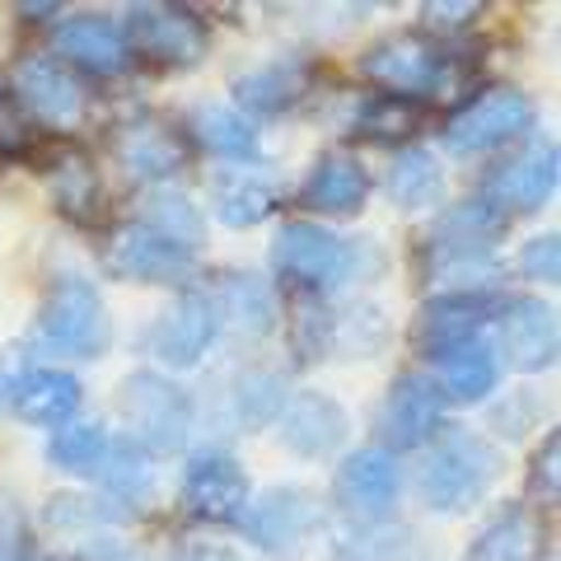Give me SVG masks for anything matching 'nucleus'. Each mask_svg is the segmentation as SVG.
I'll list each match as a JSON object with an SVG mask.
<instances>
[{"label": "nucleus", "mask_w": 561, "mask_h": 561, "mask_svg": "<svg viewBox=\"0 0 561 561\" xmlns=\"http://www.w3.org/2000/svg\"><path fill=\"white\" fill-rule=\"evenodd\" d=\"M431 379H435V389L445 393V402H482L496 393V383H501V356L491 342L472 337L463 346L440 351Z\"/></svg>", "instance_id": "nucleus-23"}, {"label": "nucleus", "mask_w": 561, "mask_h": 561, "mask_svg": "<svg viewBox=\"0 0 561 561\" xmlns=\"http://www.w3.org/2000/svg\"><path fill=\"white\" fill-rule=\"evenodd\" d=\"M398 459L389 449H356L346 454L337 478H332V501L342 505V515H351L356 524H379L383 515L393 511L398 501Z\"/></svg>", "instance_id": "nucleus-14"}, {"label": "nucleus", "mask_w": 561, "mask_h": 561, "mask_svg": "<svg viewBox=\"0 0 561 561\" xmlns=\"http://www.w3.org/2000/svg\"><path fill=\"white\" fill-rule=\"evenodd\" d=\"M491 300L486 295H435L416 319V346L426 356H440L449 346H463L472 337H482V328L491 323Z\"/></svg>", "instance_id": "nucleus-22"}, {"label": "nucleus", "mask_w": 561, "mask_h": 561, "mask_svg": "<svg viewBox=\"0 0 561 561\" xmlns=\"http://www.w3.org/2000/svg\"><path fill=\"white\" fill-rule=\"evenodd\" d=\"M440 416H445V393L435 389V379L426 370H408L393 379L389 398L379 408V449H421L435 440L440 431Z\"/></svg>", "instance_id": "nucleus-11"}, {"label": "nucleus", "mask_w": 561, "mask_h": 561, "mask_svg": "<svg viewBox=\"0 0 561 561\" xmlns=\"http://www.w3.org/2000/svg\"><path fill=\"white\" fill-rule=\"evenodd\" d=\"M80 408V379L51 365H24V375L14 379V389L5 398V412H14L28 426H66Z\"/></svg>", "instance_id": "nucleus-20"}, {"label": "nucleus", "mask_w": 561, "mask_h": 561, "mask_svg": "<svg viewBox=\"0 0 561 561\" xmlns=\"http://www.w3.org/2000/svg\"><path fill=\"white\" fill-rule=\"evenodd\" d=\"M220 337V319H216V305H210L206 290H183L160 319L146 328V351L154 360L173 365V370H187L197 365L210 342Z\"/></svg>", "instance_id": "nucleus-13"}, {"label": "nucleus", "mask_w": 561, "mask_h": 561, "mask_svg": "<svg viewBox=\"0 0 561 561\" xmlns=\"http://www.w3.org/2000/svg\"><path fill=\"white\" fill-rule=\"evenodd\" d=\"M534 557H538V519L529 505L515 501L501 505L463 552V561H534Z\"/></svg>", "instance_id": "nucleus-28"}, {"label": "nucleus", "mask_w": 561, "mask_h": 561, "mask_svg": "<svg viewBox=\"0 0 561 561\" xmlns=\"http://www.w3.org/2000/svg\"><path fill=\"white\" fill-rule=\"evenodd\" d=\"M557 192V140L548 136H529L515 154L486 173V183L478 197H486L501 216H529Z\"/></svg>", "instance_id": "nucleus-10"}, {"label": "nucleus", "mask_w": 561, "mask_h": 561, "mask_svg": "<svg viewBox=\"0 0 561 561\" xmlns=\"http://www.w3.org/2000/svg\"><path fill=\"white\" fill-rule=\"evenodd\" d=\"M94 482L103 486V496L113 505H122V515L131 511H146L154 501V468H150V454L131 445V440H108L103 459L94 468Z\"/></svg>", "instance_id": "nucleus-25"}, {"label": "nucleus", "mask_w": 561, "mask_h": 561, "mask_svg": "<svg viewBox=\"0 0 561 561\" xmlns=\"http://www.w3.org/2000/svg\"><path fill=\"white\" fill-rule=\"evenodd\" d=\"M313 524H319V501H313L305 486H272V491H262L257 501H249L239 529L262 557L300 561L313 538Z\"/></svg>", "instance_id": "nucleus-8"}, {"label": "nucleus", "mask_w": 561, "mask_h": 561, "mask_svg": "<svg viewBox=\"0 0 561 561\" xmlns=\"http://www.w3.org/2000/svg\"><path fill=\"white\" fill-rule=\"evenodd\" d=\"M370 197V169H365L356 154H323L319 164L309 169V179L300 187V202L319 216H351Z\"/></svg>", "instance_id": "nucleus-24"}, {"label": "nucleus", "mask_w": 561, "mask_h": 561, "mask_svg": "<svg viewBox=\"0 0 561 561\" xmlns=\"http://www.w3.org/2000/svg\"><path fill=\"white\" fill-rule=\"evenodd\" d=\"M305 94H309V66L305 61H272V66H257V70H249V76L234 80L239 113L249 108L253 117L290 113Z\"/></svg>", "instance_id": "nucleus-26"}, {"label": "nucleus", "mask_w": 561, "mask_h": 561, "mask_svg": "<svg viewBox=\"0 0 561 561\" xmlns=\"http://www.w3.org/2000/svg\"><path fill=\"white\" fill-rule=\"evenodd\" d=\"M20 375H24V351H5V356H0V408H5V398Z\"/></svg>", "instance_id": "nucleus-42"}, {"label": "nucleus", "mask_w": 561, "mask_h": 561, "mask_svg": "<svg viewBox=\"0 0 561 561\" xmlns=\"http://www.w3.org/2000/svg\"><path fill=\"white\" fill-rule=\"evenodd\" d=\"M337 561H435V557L421 548V538L412 529H379L370 538L342 542Z\"/></svg>", "instance_id": "nucleus-38"}, {"label": "nucleus", "mask_w": 561, "mask_h": 561, "mask_svg": "<svg viewBox=\"0 0 561 561\" xmlns=\"http://www.w3.org/2000/svg\"><path fill=\"white\" fill-rule=\"evenodd\" d=\"M286 379H280V370H267V365H249L234 389H230V416L234 426L243 431H257V426H272V421L280 416V408H286Z\"/></svg>", "instance_id": "nucleus-33"}, {"label": "nucleus", "mask_w": 561, "mask_h": 561, "mask_svg": "<svg viewBox=\"0 0 561 561\" xmlns=\"http://www.w3.org/2000/svg\"><path fill=\"white\" fill-rule=\"evenodd\" d=\"M57 51H61V66H76L84 76H117L127 70L131 51L122 28L108 20V14H76L57 28Z\"/></svg>", "instance_id": "nucleus-21"}, {"label": "nucleus", "mask_w": 561, "mask_h": 561, "mask_svg": "<svg viewBox=\"0 0 561 561\" xmlns=\"http://www.w3.org/2000/svg\"><path fill=\"white\" fill-rule=\"evenodd\" d=\"M117 412L127 421V440L146 454H179L192 431V398L154 370H136L122 379Z\"/></svg>", "instance_id": "nucleus-4"}, {"label": "nucleus", "mask_w": 561, "mask_h": 561, "mask_svg": "<svg viewBox=\"0 0 561 561\" xmlns=\"http://www.w3.org/2000/svg\"><path fill=\"white\" fill-rule=\"evenodd\" d=\"M113 435L90 421H76V426H57V435L47 440V463L61 472H80V478H94V468L103 459Z\"/></svg>", "instance_id": "nucleus-36"}, {"label": "nucleus", "mask_w": 561, "mask_h": 561, "mask_svg": "<svg viewBox=\"0 0 561 561\" xmlns=\"http://www.w3.org/2000/svg\"><path fill=\"white\" fill-rule=\"evenodd\" d=\"M496 328H501V351L505 365L519 375H538L557 360V313L542 305L538 295H511L496 305Z\"/></svg>", "instance_id": "nucleus-16"}, {"label": "nucleus", "mask_w": 561, "mask_h": 561, "mask_svg": "<svg viewBox=\"0 0 561 561\" xmlns=\"http://www.w3.org/2000/svg\"><path fill=\"white\" fill-rule=\"evenodd\" d=\"M346 408L332 393H295L286 398V408L276 416V435L280 445L300 459H328L346 445Z\"/></svg>", "instance_id": "nucleus-18"}, {"label": "nucleus", "mask_w": 561, "mask_h": 561, "mask_svg": "<svg viewBox=\"0 0 561 561\" xmlns=\"http://www.w3.org/2000/svg\"><path fill=\"white\" fill-rule=\"evenodd\" d=\"M356 127L370 140H408V136H416L421 127H426V103L398 99V94H375L356 113Z\"/></svg>", "instance_id": "nucleus-35"}, {"label": "nucleus", "mask_w": 561, "mask_h": 561, "mask_svg": "<svg viewBox=\"0 0 561 561\" xmlns=\"http://www.w3.org/2000/svg\"><path fill=\"white\" fill-rule=\"evenodd\" d=\"M28 561H43V557H28Z\"/></svg>", "instance_id": "nucleus-45"}, {"label": "nucleus", "mask_w": 561, "mask_h": 561, "mask_svg": "<svg viewBox=\"0 0 561 561\" xmlns=\"http://www.w3.org/2000/svg\"><path fill=\"white\" fill-rule=\"evenodd\" d=\"M519 272L529 280H542V286H552L561 276V249H557V234H542V239H529L519 249Z\"/></svg>", "instance_id": "nucleus-40"}, {"label": "nucleus", "mask_w": 561, "mask_h": 561, "mask_svg": "<svg viewBox=\"0 0 561 561\" xmlns=\"http://www.w3.org/2000/svg\"><path fill=\"white\" fill-rule=\"evenodd\" d=\"M51 173V197L57 210L70 216L76 225H94L99 220V169L90 164V154H80L76 146H57V154L47 160Z\"/></svg>", "instance_id": "nucleus-30"}, {"label": "nucleus", "mask_w": 561, "mask_h": 561, "mask_svg": "<svg viewBox=\"0 0 561 561\" xmlns=\"http://www.w3.org/2000/svg\"><path fill=\"white\" fill-rule=\"evenodd\" d=\"M511 230V216H501L486 197H468L459 206H445L435 216L426 243H449V249H472V253H496V239Z\"/></svg>", "instance_id": "nucleus-27"}, {"label": "nucleus", "mask_w": 561, "mask_h": 561, "mask_svg": "<svg viewBox=\"0 0 561 561\" xmlns=\"http://www.w3.org/2000/svg\"><path fill=\"white\" fill-rule=\"evenodd\" d=\"M108 146L117 154V164L140 183H169L173 173L187 169V136L179 127H169V122L150 117V113L113 127Z\"/></svg>", "instance_id": "nucleus-15"}, {"label": "nucleus", "mask_w": 561, "mask_h": 561, "mask_svg": "<svg viewBox=\"0 0 561 561\" xmlns=\"http://www.w3.org/2000/svg\"><path fill=\"white\" fill-rule=\"evenodd\" d=\"M140 225H150L154 234H164L169 243H179V249H187V253H197V243L206 234L202 210L173 187H150L146 192V202H140Z\"/></svg>", "instance_id": "nucleus-34"}, {"label": "nucleus", "mask_w": 561, "mask_h": 561, "mask_svg": "<svg viewBox=\"0 0 561 561\" xmlns=\"http://www.w3.org/2000/svg\"><path fill=\"white\" fill-rule=\"evenodd\" d=\"M389 202L398 210H431L445 202V169L431 150H398L389 164Z\"/></svg>", "instance_id": "nucleus-31"}, {"label": "nucleus", "mask_w": 561, "mask_h": 561, "mask_svg": "<svg viewBox=\"0 0 561 561\" xmlns=\"http://www.w3.org/2000/svg\"><path fill=\"white\" fill-rule=\"evenodd\" d=\"M183 505L202 524H239L249 511V472L225 449L192 454L183 472Z\"/></svg>", "instance_id": "nucleus-12"}, {"label": "nucleus", "mask_w": 561, "mask_h": 561, "mask_svg": "<svg viewBox=\"0 0 561 561\" xmlns=\"http://www.w3.org/2000/svg\"><path fill=\"white\" fill-rule=\"evenodd\" d=\"M38 342L57 356H80L94 360L113 342V319L103 295L94 290V280L84 276H61L51 280V290L43 295L38 309Z\"/></svg>", "instance_id": "nucleus-3"}, {"label": "nucleus", "mask_w": 561, "mask_h": 561, "mask_svg": "<svg viewBox=\"0 0 561 561\" xmlns=\"http://www.w3.org/2000/svg\"><path fill=\"white\" fill-rule=\"evenodd\" d=\"M210 305H216L220 332H234L243 342H257L276 328V295L267 280H257L249 272H216L210 276Z\"/></svg>", "instance_id": "nucleus-19"}, {"label": "nucleus", "mask_w": 561, "mask_h": 561, "mask_svg": "<svg viewBox=\"0 0 561 561\" xmlns=\"http://www.w3.org/2000/svg\"><path fill=\"white\" fill-rule=\"evenodd\" d=\"M486 14V5H468V0H435V5H421V24H426L435 38H459Z\"/></svg>", "instance_id": "nucleus-39"}, {"label": "nucleus", "mask_w": 561, "mask_h": 561, "mask_svg": "<svg viewBox=\"0 0 561 561\" xmlns=\"http://www.w3.org/2000/svg\"><path fill=\"white\" fill-rule=\"evenodd\" d=\"M360 253H365V243H346L313 220H290L276 230L272 267L290 290L319 295V290L342 286V280H360L365 276Z\"/></svg>", "instance_id": "nucleus-2"}, {"label": "nucleus", "mask_w": 561, "mask_h": 561, "mask_svg": "<svg viewBox=\"0 0 561 561\" xmlns=\"http://www.w3.org/2000/svg\"><path fill=\"white\" fill-rule=\"evenodd\" d=\"M103 267L117 280H140V286H183L197 272V253L169 243L164 234H154L150 225H117L103 243Z\"/></svg>", "instance_id": "nucleus-9"}, {"label": "nucleus", "mask_w": 561, "mask_h": 561, "mask_svg": "<svg viewBox=\"0 0 561 561\" xmlns=\"http://www.w3.org/2000/svg\"><path fill=\"white\" fill-rule=\"evenodd\" d=\"M557 454H561L557 435H548V440H542V449L534 454L529 486H534V496H542V501H557Z\"/></svg>", "instance_id": "nucleus-41"}, {"label": "nucleus", "mask_w": 561, "mask_h": 561, "mask_svg": "<svg viewBox=\"0 0 561 561\" xmlns=\"http://www.w3.org/2000/svg\"><path fill=\"white\" fill-rule=\"evenodd\" d=\"M127 51L160 70H187L206 57L210 33L192 10L183 5H131L127 20L117 24Z\"/></svg>", "instance_id": "nucleus-7"}, {"label": "nucleus", "mask_w": 561, "mask_h": 561, "mask_svg": "<svg viewBox=\"0 0 561 561\" xmlns=\"http://www.w3.org/2000/svg\"><path fill=\"white\" fill-rule=\"evenodd\" d=\"M210 202H216V216L230 225V230H253V225H262L276 210V192L262 173L234 169V173H225V179H216Z\"/></svg>", "instance_id": "nucleus-32"}, {"label": "nucleus", "mask_w": 561, "mask_h": 561, "mask_svg": "<svg viewBox=\"0 0 561 561\" xmlns=\"http://www.w3.org/2000/svg\"><path fill=\"white\" fill-rule=\"evenodd\" d=\"M5 94H10V90H5V80H0V103H5Z\"/></svg>", "instance_id": "nucleus-44"}, {"label": "nucleus", "mask_w": 561, "mask_h": 561, "mask_svg": "<svg viewBox=\"0 0 561 561\" xmlns=\"http://www.w3.org/2000/svg\"><path fill=\"white\" fill-rule=\"evenodd\" d=\"M360 76L379 84L383 94H398V99H416V103H431L435 94L449 90L454 80V57L421 38V33H398V38H383L360 57Z\"/></svg>", "instance_id": "nucleus-5"}, {"label": "nucleus", "mask_w": 561, "mask_h": 561, "mask_svg": "<svg viewBox=\"0 0 561 561\" xmlns=\"http://www.w3.org/2000/svg\"><path fill=\"white\" fill-rule=\"evenodd\" d=\"M379 342H383V319H379V309L356 305V309L332 313L328 351H342V356H370V351H379Z\"/></svg>", "instance_id": "nucleus-37"}, {"label": "nucleus", "mask_w": 561, "mask_h": 561, "mask_svg": "<svg viewBox=\"0 0 561 561\" xmlns=\"http://www.w3.org/2000/svg\"><path fill=\"white\" fill-rule=\"evenodd\" d=\"M90 561H140V557H131L127 548H99V552H90Z\"/></svg>", "instance_id": "nucleus-43"}, {"label": "nucleus", "mask_w": 561, "mask_h": 561, "mask_svg": "<svg viewBox=\"0 0 561 561\" xmlns=\"http://www.w3.org/2000/svg\"><path fill=\"white\" fill-rule=\"evenodd\" d=\"M187 131L206 154H216V160L249 164V160H257V150H262L257 127L239 108H230V103H202V108L192 113Z\"/></svg>", "instance_id": "nucleus-29"}, {"label": "nucleus", "mask_w": 561, "mask_h": 561, "mask_svg": "<svg viewBox=\"0 0 561 561\" xmlns=\"http://www.w3.org/2000/svg\"><path fill=\"white\" fill-rule=\"evenodd\" d=\"M534 99L511 90V84H491L472 94L459 113L445 122V146L454 154H491L501 146H515L534 131Z\"/></svg>", "instance_id": "nucleus-6"}, {"label": "nucleus", "mask_w": 561, "mask_h": 561, "mask_svg": "<svg viewBox=\"0 0 561 561\" xmlns=\"http://www.w3.org/2000/svg\"><path fill=\"white\" fill-rule=\"evenodd\" d=\"M496 478H501V449L478 431L445 426L435 431L416 482H421V501L435 515H463L486 496Z\"/></svg>", "instance_id": "nucleus-1"}, {"label": "nucleus", "mask_w": 561, "mask_h": 561, "mask_svg": "<svg viewBox=\"0 0 561 561\" xmlns=\"http://www.w3.org/2000/svg\"><path fill=\"white\" fill-rule=\"evenodd\" d=\"M20 103L51 131H70L84 117V84L76 80V70L61 66L57 57H28L14 76Z\"/></svg>", "instance_id": "nucleus-17"}]
</instances>
